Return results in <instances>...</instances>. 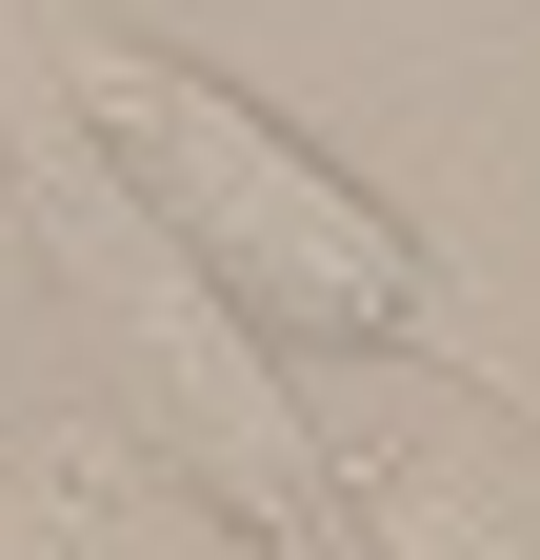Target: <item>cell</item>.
I'll return each instance as SVG.
<instances>
[{"mask_svg": "<svg viewBox=\"0 0 540 560\" xmlns=\"http://www.w3.org/2000/svg\"><path fill=\"white\" fill-rule=\"evenodd\" d=\"M81 120L120 140V180L161 200V241L221 280L260 340H320V361H400V340L441 320L421 241L380 221V200L320 161L281 101L200 81V60H141V40H81Z\"/></svg>", "mask_w": 540, "mask_h": 560, "instance_id": "cell-1", "label": "cell"}]
</instances>
